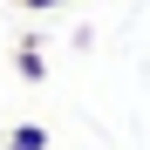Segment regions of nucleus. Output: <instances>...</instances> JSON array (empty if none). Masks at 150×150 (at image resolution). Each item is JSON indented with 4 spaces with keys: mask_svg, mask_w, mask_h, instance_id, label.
I'll return each mask as SVG.
<instances>
[{
    "mask_svg": "<svg viewBox=\"0 0 150 150\" xmlns=\"http://www.w3.org/2000/svg\"><path fill=\"white\" fill-rule=\"evenodd\" d=\"M7 150H48V130L41 123H21V130H7Z\"/></svg>",
    "mask_w": 150,
    "mask_h": 150,
    "instance_id": "obj_1",
    "label": "nucleus"
},
{
    "mask_svg": "<svg viewBox=\"0 0 150 150\" xmlns=\"http://www.w3.org/2000/svg\"><path fill=\"white\" fill-rule=\"evenodd\" d=\"M14 68H21V82H41V75H48V62H41V48H21V55H14Z\"/></svg>",
    "mask_w": 150,
    "mask_h": 150,
    "instance_id": "obj_2",
    "label": "nucleus"
},
{
    "mask_svg": "<svg viewBox=\"0 0 150 150\" xmlns=\"http://www.w3.org/2000/svg\"><path fill=\"white\" fill-rule=\"evenodd\" d=\"M28 14H55V7H68V0H21Z\"/></svg>",
    "mask_w": 150,
    "mask_h": 150,
    "instance_id": "obj_3",
    "label": "nucleus"
}]
</instances>
